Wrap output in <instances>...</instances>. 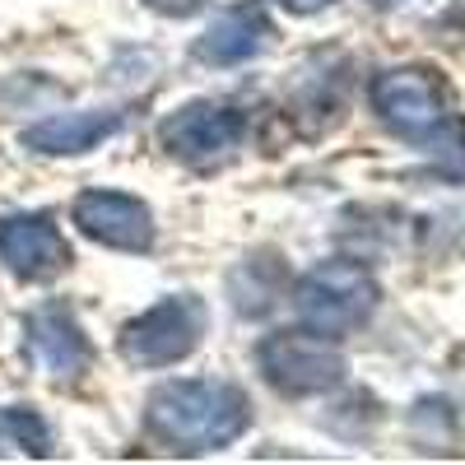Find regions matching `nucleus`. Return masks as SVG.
I'll return each mask as SVG.
<instances>
[{
  "label": "nucleus",
  "instance_id": "1",
  "mask_svg": "<svg viewBox=\"0 0 465 465\" xmlns=\"http://www.w3.org/2000/svg\"><path fill=\"white\" fill-rule=\"evenodd\" d=\"M144 429L177 456H205L252 429V401L219 377H173L149 391Z\"/></svg>",
  "mask_w": 465,
  "mask_h": 465
},
{
  "label": "nucleus",
  "instance_id": "2",
  "mask_svg": "<svg viewBox=\"0 0 465 465\" xmlns=\"http://www.w3.org/2000/svg\"><path fill=\"white\" fill-rule=\"evenodd\" d=\"M377 302H381L377 275H372L368 265L344 261V256L312 265L298 280V289H293V307H298L302 326L307 331H322L331 340L368 326V317L377 312Z\"/></svg>",
  "mask_w": 465,
  "mask_h": 465
},
{
  "label": "nucleus",
  "instance_id": "3",
  "mask_svg": "<svg viewBox=\"0 0 465 465\" xmlns=\"http://www.w3.org/2000/svg\"><path fill=\"white\" fill-rule=\"evenodd\" d=\"M210 331V307L196 293H168L122 326V354L135 368H173L201 349Z\"/></svg>",
  "mask_w": 465,
  "mask_h": 465
},
{
  "label": "nucleus",
  "instance_id": "4",
  "mask_svg": "<svg viewBox=\"0 0 465 465\" xmlns=\"http://www.w3.org/2000/svg\"><path fill=\"white\" fill-rule=\"evenodd\" d=\"M256 368L280 396H322L344 381V354L322 331H275L256 344Z\"/></svg>",
  "mask_w": 465,
  "mask_h": 465
},
{
  "label": "nucleus",
  "instance_id": "5",
  "mask_svg": "<svg viewBox=\"0 0 465 465\" xmlns=\"http://www.w3.org/2000/svg\"><path fill=\"white\" fill-rule=\"evenodd\" d=\"M372 112L386 131L401 140H438L451 126V98L438 70L429 65H396L372 80Z\"/></svg>",
  "mask_w": 465,
  "mask_h": 465
},
{
  "label": "nucleus",
  "instance_id": "6",
  "mask_svg": "<svg viewBox=\"0 0 465 465\" xmlns=\"http://www.w3.org/2000/svg\"><path fill=\"white\" fill-rule=\"evenodd\" d=\"M242 135H247V116L238 107L210 103V98L182 103L159 126V144L177 163H191V168H210V163L228 159V153L242 144Z\"/></svg>",
  "mask_w": 465,
  "mask_h": 465
},
{
  "label": "nucleus",
  "instance_id": "7",
  "mask_svg": "<svg viewBox=\"0 0 465 465\" xmlns=\"http://www.w3.org/2000/svg\"><path fill=\"white\" fill-rule=\"evenodd\" d=\"M24 349H28L33 368L52 381H80L94 368V344L80 317H74V307L61 298L33 307L24 317Z\"/></svg>",
  "mask_w": 465,
  "mask_h": 465
},
{
  "label": "nucleus",
  "instance_id": "8",
  "mask_svg": "<svg viewBox=\"0 0 465 465\" xmlns=\"http://www.w3.org/2000/svg\"><path fill=\"white\" fill-rule=\"evenodd\" d=\"M70 242L52 214H5L0 219V265L24 284H47L70 270Z\"/></svg>",
  "mask_w": 465,
  "mask_h": 465
},
{
  "label": "nucleus",
  "instance_id": "9",
  "mask_svg": "<svg viewBox=\"0 0 465 465\" xmlns=\"http://www.w3.org/2000/svg\"><path fill=\"white\" fill-rule=\"evenodd\" d=\"M74 223L84 238L112 252H149L153 247V210L131 191H80L74 196Z\"/></svg>",
  "mask_w": 465,
  "mask_h": 465
},
{
  "label": "nucleus",
  "instance_id": "10",
  "mask_svg": "<svg viewBox=\"0 0 465 465\" xmlns=\"http://www.w3.org/2000/svg\"><path fill=\"white\" fill-rule=\"evenodd\" d=\"M270 37H275V24H270L265 5L261 0H238L232 10H223L196 43H191V56L201 65H242L252 56H261L270 47Z\"/></svg>",
  "mask_w": 465,
  "mask_h": 465
},
{
  "label": "nucleus",
  "instance_id": "11",
  "mask_svg": "<svg viewBox=\"0 0 465 465\" xmlns=\"http://www.w3.org/2000/svg\"><path fill=\"white\" fill-rule=\"evenodd\" d=\"M126 126V112L116 107H89V112H56L33 122L19 144L33 153H52V159H74V153H94Z\"/></svg>",
  "mask_w": 465,
  "mask_h": 465
},
{
  "label": "nucleus",
  "instance_id": "12",
  "mask_svg": "<svg viewBox=\"0 0 465 465\" xmlns=\"http://www.w3.org/2000/svg\"><path fill=\"white\" fill-rule=\"evenodd\" d=\"M0 433H5L24 456H52V429L43 423V414H33L28 405H10L0 414Z\"/></svg>",
  "mask_w": 465,
  "mask_h": 465
},
{
  "label": "nucleus",
  "instance_id": "13",
  "mask_svg": "<svg viewBox=\"0 0 465 465\" xmlns=\"http://www.w3.org/2000/svg\"><path fill=\"white\" fill-rule=\"evenodd\" d=\"M144 10H153V15H163V19H186V15H196V10H205L210 0H140Z\"/></svg>",
  "mask_w": 465,
  "mask_h": 465
},
{
  "label": "nucleus",
  "instance_id": "14",
  "mask_svg": "<svg viewBox=\"0 0 465 465\" xmlns=\"http://www.w3.org/2000/svg\"><path fill=\"white\" fill-rule=\"evenodd\" d=\"M275 5H284L289 15H317V10H331L335 0H275Z\"/></svg>",
  "mask_w": 465,
  "mask_h": 465
},
{
  "label": "nucleus",
  "instance_id": "15",
  "mask_svg": "<svg viewBox=\"0 0 465 465\" xmlns=\"http://www.w3.org/2000/svg\"><path fill=\"white\" fill-rule=\"evenodd\" d=\"M372 5H377V10H391V5H401V0H372Z\"/></svg>",
  "mask_w": 465,
  "mask_h": 465
}]
</instances>
